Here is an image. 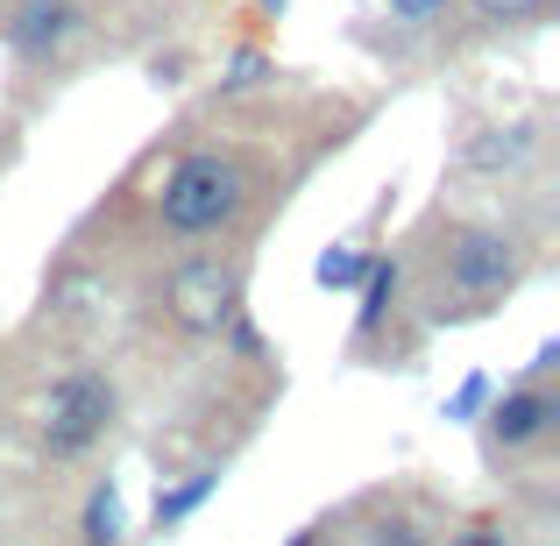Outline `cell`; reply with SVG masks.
Instances as JSON below:
<instances>
[{"label": "cell", "instance_id": "9c48e42d", "mask_svg": "<svg viewBox=\"0 0 560 546\" xmlns=\"http://www.w3.org/2000/svg\"><path fill=\"white\" fill-rule=\"evenodd\" d=\"M228 483V462H206V468H191L185 483H171V490H156V511H150V525H156V539L164 533H178V525L191 519V511L206 504V497Z\"/></svg>", "mask_w": 560, "mask_h": 546}, {"label": "cell", "instance_id": "d6986e66", "mask_svg": "<svg viewBox=\"0 0 560 546\" xmlns=\"http://www.w3.org/2000/svg\"><path fill=\"white\" fill-rule=\"evenodd\" d=\"M270 8H284V0H270Z\"/></svg>", "mask_w": 560, "mask_h": 546}, {"label": "cell", "instance_id": "9a60e30c", "mask_svg": "<svg viewBox=\"0 0 560 546\" xmlns=\"http://www.w3.org/2000/svg\"><path fill=\"white\" fill-rule=\"evenodd\" d=\"M383 8H390V22H405V28H433L454 0H383Z\"/></svg>", "mask_w": 560, "mask_h": 546}, {"label": "cell", "instance_id": "30bf717a", "mask_svg": "<svg viewBox=\"0 0 560 546\" xmlns=\"http://www.w3.org/2000/svg\"><path fill=\"white\" fill-rule=\"evenodd\" d=\"M128 539V519H121V483L100 476L85 490V511H79V546H121Z\"/></svg>", "mask_w": 560, "mask_h": 546}, {"label": "cell", "instance_id": "5bb4252c", "mask_svg": "<svg viewBox=\"0 0 560 546\" xmlns=\"http://www.w3.org/2000/svg\"><path fill=\"white\" fill-rule=\"evenodd\" d=\"M277 79V65L262 50H234V65H228V85L234 93H248V85H270Z\"/></svg>", "mask_w": 560, "mask_h": 546}, {"label": "cell", "instance_id": "ba28073f", "mask_svg": "<svg viewBox=\"0 0 560 546\" xmlns=\"http://www.w3.org/2000/svg\"><path fill=\"white\" fill-rule=\"evenodd\" d=\"M355 291H362V313H355V356H362V348H370L376 334L390 327V313H397V291H405V263H397V256H376V263H370V277H362Z\"/></svg>", "mask_w": 560, "mask_h": 546}, {"label": "cell", "instance_id": "2e32d148", "mask_svg": "<svg viewBox=\"0 0 560 546\" xmlns=\"http://www.w3.org/2000/svg\"><path fill=\"white\" fill-rule=\"evenodd\" d=\"M447 546H511V525L504 519H468Z\"/></svg>", "mask_w": 560, "mask_h": 546}, {"label": "cell", "instance_id": "7a4b0ae2", "mask_svg": "<svg viewBox=\"0 0 560 546\" xmlns=\"http://www.w3.org/2000/svg\"><path fill=\"white\" fill-rule=\"evenodd\" d=\"M256 199H262V178L248 164V150H234V142H191L156 178L150 220L171 242H213V234L242 228L256 213Z\"/></svg>", "mask_w": 560, "mask_h": 546}, {"label": "cell", "instance_id": "6da1fadb", "mask_svg": "<svg viewBox=\"0 0 560 546\" xmlns=\"http://www.w3.org/2000/svg\"><path fill=\"white\" fill-rule=\"evenodd\" d=\"M525 277H533V248H525V234L497 228V220H447V234L425 242V256H419L425 327L490 320Z\"/></svg>", "mask_w": 560, "mask_h": 546}, {"label": "cell", "instance_id": "8992f818", "mask_svg": "<svg viewBox=\"0 0 560 546\" xmlns=\"http://www.w3.org/2000/svg\"><path fill=\"white\" fill-rule=\"evenodd\" d=\"M79 36H85L79 0H8V8H0V43H8L22 65H65Z\"/></svg>", "mask_w": 560, "mask_h": 546}, {"label": "cell", "instance_id": "4fadbf2b", "mask_svg": "<svg viewBox=\"0 0 560 546\" xmlns=\"http://www.w3.org/2000/svg\"><path fill=\"white\" fill-rule=\"evenodd\" d=\"M468 8H476L482 28H525V22H547L553 0H468Z\"/></svg>", "mask_w": 560, "mask_h": 546}, {"label": "cell", "instance_id": "5b68a950", "mask_svg": "<svg viewBox=\"0 0 560 546\" xmlns=\"http://www.w3.org/2000/svg\"><path fill=\"white\" fill-rule=\"evenodd\" d=\"M553 433H560V397L539 376L518 383V391H504L482 411V454H490V462H525V454L553 448Z\"/></svg>", "mask_w": 560, "mask_h": 546}, {"label": "cell", "instance_id": "277c9868", "mask_svg": "<svg viewBox=\"0 0 560 546\" xmlns=\"http://www.w3.org/2000/svg\"><path fill=\"white\" fill-rule=\"evenodd\" d=\"M114 419H121V391H114L107 369H93V362L57 369L50 391L36 397V448H43V462H85V454L114 433Z\"/></svg>", "mask_w": 560, "mask_h": 546}, {"label": "cell", "instance_id": "8fae6325", "mask_svg": "<svg viewBox=\"0 0 560 546\" xmlns=\"http://www.w3.org/2000/svg\"><path fill=\"white\" fill-rule=\"evenodd\" d=\"M376 248H362V234H348V242H327V256L313 263V284L319 291H355L362 277H370Z\"/></svg>", "mask_w": 560, "mask_h": 546}, {"label": "cell", "instance_id": "3957f363", "mask_svg": "<svg viewBox=\"0 0 560 546\" xmlns=\"http://www.w3.org/2000/svg\"><path fill=\"white\" fill-rule=\"evenodd\" d=\"M242 299H248V256L242 248H191V256H178L164 270V284H156V313L185 341H220L228 320L242 313Z\"/></svg>", "mask_w": 560, "mask_h": 546}, {"label": "cell", "instance_id": "52a82bcc", "mask_svg": "<svg viewBox=\"0 0 560 546\" xmlns=\"http://www.w3.org/2000/svg\"><path fill=\"white\" fill-rule=\"evenodd\" d=\"M533 156H539V121H511V128H490V142H468L462 164L482 171V178H518Z\"/></svg>", "mask_w": 560, "mask_h": 546}, {"label": "cell", "instance_id": "ac0fdd59", "mask_svg": "<svg viewBox=\"0 0 560 546\" xmlns=\"http://www.w3.org/2000/svg\"><path fill=\"white\" fill-rule=\"evenodd\" d=\"M291 546H319V525H313V533H299V539H291Z\"/></svg>", "mask_w": 560, "mask_h": 546}, {"label": "cell", "instance_id": "ffe728a7", "mask_svg": "<svg viewBox=\"0 0 560 546\" xmlns=\"http://www.w3.org/2000/svg\"><path fill=\"white\" fill-rule=\"evenodd\" d=\"M0 164H8V156H0Z\"/></svg>", "mask_w": 560, "mask_h": 546}, {"label": "cell", "instance_id": "7c38bea8", "mask_svg": "<svg viewBox=\"0 0 560 546\" xmlns=\"http://www.w3.org/2000/svg\"><path fill=\"white\" fill-rule=\"evenodd\" d=\"M355 546H433V533H425L419 511H397L390 504V511H376V519L355 533Z\"/></svg>", "mask_w": 560, "mask_h": 546}, {"label": "cell", "instance_id": "e0dca14e", "mask_svg": "<svg viewBox=\"0 0 560 546\" xmlns=\"http://www.w3.org/2000/svg\"><path fill=\"white\" fill-rule=\"evenodd\" d=\"M482 397H490V376H468L462 391H454V405H447V411H454V419H468V411H482Z\"/></svg>", "mask_w": 560, "mask_h": 546}]
</instances>
